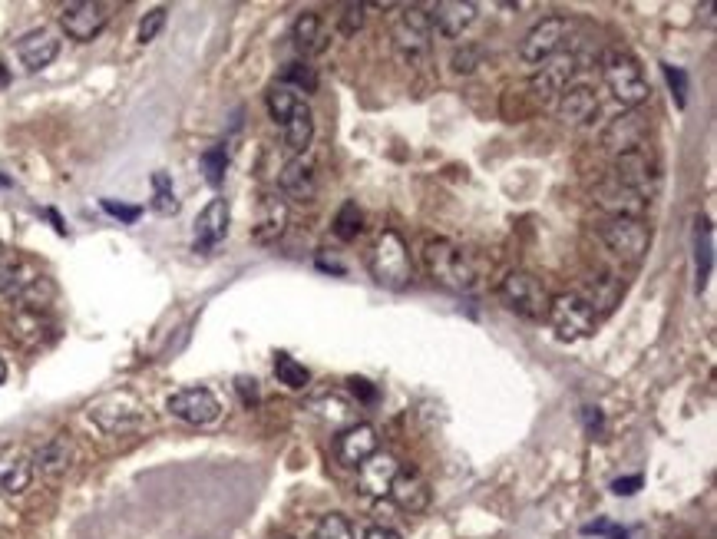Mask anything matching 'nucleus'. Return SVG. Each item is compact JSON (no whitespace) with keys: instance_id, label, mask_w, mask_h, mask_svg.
I'll return each mask as SVG.
<instances>
[{"instance_id":"4c0bfd02","label":"nucleus","mask_w":717,"mask_h":539,"mask_svg":"<svg viewBox=\"0 0 717 539\" xmlns=\"http://www.w3.org/2000/svg\"><path fill=\"white\" fill-rule=\"evenodd\" d=\"M314 407H321V417L328 420L331 427H351V420H354V414H351V407H347L341 397H324V401H318Z\"/></svg>"},{"instance_id":"c756f323","label":"nucleus","mask_w":717,"mask_h":539,"mask_svg":"<svg viewBox=\"0 0 717 539\" xmlns=\"http://www.w3.org/2000/svg\"><path fill=\"white\" fill-rule=\"evenodd\" d=\"M265 103H268V113H271V120L275 123H285L288 116H291V110H295V106L301 103V96L295 93V90H288V86H271L268 90V96H265Z\"/></svg>"},{"instance_id":"bb28decb","label":"nucleus","mask_w":717,"mask_h":539,"mask_svg":"<svg viewBox=\"0 0 717 539\" xmlns=\"http://www.w3.org/2000/svg\"><path fill=\"white\" fill-rule=\"evenodd\" d=\"M281 133H285V146H288L295 156L308 153L311 139H314V113H311V106L301 100L295 110H291L288 120L281 123Z\"/></svg>"},{"instance_id":"5701e85b","label":"nucleus","mask_w":717,"mask_h":539,"mask_svg":"<svg viewBox=\"0 0 717 539\" xmlns=\"http://www.w3.org/2000/svg\"><path fill=\"white\" fill-rule=\"evenodd\" d=\"M371 454H377V430L371 424H351L338 434V460L347 467H361Z\"/></svg>"},{"instance_id":"603ef678","label":"nucleus","mask_w":717,"mask_h":539,"mask_svg":"<svg viewBox=\"0 0 717 539\" xmlns=\"http://www.w3.org/2000/svg\"><path fill=\"white\" fill-rule=\"evenodd\" d=\"M0 189H10V179L4 176V172H0Z\"/></svg>"},{"instance_id":"6ab92c4d","label":"nucleus","mask_w":717,"mask_h":539,"mask_svg":"<svg viewBox=\"0 0 717 539\" xmlns=\"http://www.w3.org/2000/svg\"><path fill=\"white\" fill-rule=\"evenodd\" d=\"M615 179L622 182V186L635 189L638 196H651L655 192V166H651V159L645 149H638V153H625V156H615Z\"/></svg>"},{"instance_id":"37998d69","label":"nucleus","mask_w":717,"mask_h":539,"mask_svg":"<svg viewBox=\"0 0 717 539\" xmlns=\"http://www.w3.org/2000/svg\"><path fill=\"white\" fill-rule=\"evenodd\" d=\"M582 424H585V434H589L592 440L595 437H602V430H605V417L599 407H582Z\"/></svg>"},{"instance_id":"c85d7f7f","label":"nucleus","mask_w":717,"mask_h":539,"mask_svg":"<svg viewBox=\"0 0 717 539\" xmlns=\"http://www.w3.org/2000/svg\"><path fill=\"white\" fill-rule=\"evenodd\" d=\"M281 86H288V90H301V93H314L318 90V70L311 67V63H288L285 70H281Z\"/></svg>"},{"instance_id":"4468645a","label":"nucleus","mask_w":717,"mask_h":539,"mask_svg":"<svg viewBox=\"0 0 717 539\" xmlns=\"http://www.w3.org/2000/svg\"><path fill=\"white\" fill-rule=\"evenodd\" d=\"M281 192L291 202H314L318 196V163H314L311 153L295 156L281 172Z\"/></svg>"},{"instance_id":"72a5a7b5","label":"nucleus","mask_w":717,"mask_h":539,"mask_svg":"<svg viewBox=\"0 0 717 539\" xmlns=\"http://www.w3.org/2000/svg\"><path fill=\"white\" fill-rule=\"evenodd\" d=\"M225 169H228V149L225 146H212L202 153V172H205V182L209 186L219 189L225 182Z\"/></svg>"},{"instance_id":"49530a36","label":"nucleus","mask_w":717,"mask_h":539,"mask_svg":"<svg viewBox=\"0 0 717 539\" xmlns=\"http://www.w3.org/2000/svg\"><path fill=\"white\" fill-rule=\"evenodd\" d=\"M642 477H638V473H635V477H618L615 483H612V493H615V497H632V493H638V490H642Z\"/></svg>"},{"instance_id":"f8f14e48","label":"nucleus","mask_w":717,"mask_h":539,"mask_svg":"<svg viewBox=\"0 0 717 539\" xmlns=\"http://www.w3.org/2000/svg\"><path fill=\"white\" fill-rule=\"evenodd\" d=\"M427 14H430L433 34L456 40V37H463L466 30L476 24V17H480V7L470 4V0H440V4L427 7Z\"/></svg>"},{"instance_id":"de8ad7c7","label":"nucleus","mask_w":717,"mask_h":539,"mask_svg":"<svg viewBox=\"0 0 717 539\" xmlns=\"http://www.w3.org/2000/svg\"><path fill=\"white\" fill-rule=\"evenodd\" d=\"M364 539H404L394 526H371V530L364 533Z\"/></svg>"},{"instance_id":"a19ab883","label":"nucleus","mask_w":717,"mask_h":539,"mask_svg":"<svg viewBox=\"0 0 717 539\" xmlns=\"http://www.w3.org/2000/svg\"><path fill=\"white\" fill-rule=\"evenodd\" d=\"M480 63H483V50L473 47V43H466L463 50L453 53V70L456 73H473L476 67H480Z\"/></svg>"},{"instance_id":"0eeeda50","label":"nucleus","mask_w":717,"mask_h":539,"mask_svg":"<svg viewBox=\"0 0 717 539\" xmlns=\"http://www.w3.org/2000/svg\"><path fill=\"white\" fill-rule=\"evenodd\" d=\"M390 37H394V47H397L400 57H404L407 63H420L430 53V37H433L427 7H404L400 10Z\"/></svg>"},{"instance_id":"3c124183","label":"nucleus","mask_w":717,"mask_h":539,"mask_svg":"<svg viewBox=\"0 0 717 539\" xmlns=\"http://www.w3.org/2000/svg\"><path fill=\"white\" fill-rule=\"evenodd\" d=\"M4 377H7V364H4V358H0V384H4Z\"/></svg>"},{"instance_id":"4be33fe9","label":"nucleus","mask_w":717,"mask_h":539,"mask_svg":"<svg viewBox=\"0 0 717 539\" xmlns=\"http://www.w3.org/2000/svg\"><path fill=\"white\" fill-rule=\"evenodd\" d=\"M559 116L569 126H589L599 116V96L592 86H566L559 93Z\"/></svg>"},{"instance_id":"f257e3e1","label":"nucleus","mask_w":717,"mask_h":539,"mask_svg":"<svg viewBox=\"0 0 717 539\" xmlns=\"http://www.w3.org/2000/svg\"><path fill=\"white\" fill-rule=\"evenodd\" d=\"M423 265H427L430 278L450 291H473L480 282V268H476L473 255L453 245L447 239H433L423 249Z\"/></svg>"},{"instance_id":"cd10ccee","label":"nucleus","mask_w":717,"mask_h":539,"mask_svg":"<svg viewBox=\"0 0 717 539\" xmlns=\"http://www.w3.org/2000/svg\"><path fill=\"white\" fill-rule=\"evenodd\" d=\"M361 232H364V212L357 209V202H344L338 215H334V235H338L341 242H354Z\"/></svg>"},{"instance_id":"423d86ee","label":"nucleus","mask_w":717,"mask_h":539,"mask_svg":"<svg viewBox=\"0 0 717 539\" xmlns=\"http://www.w3.org/2000/svg\"><path fill=\"white\" fill-rule=\"evenodd\" d=\"M499 298L509 311L523 315L529 321L546 318L549 311V291L542 288V282L532 272H509L503 282H499Z\"/></svg>"},{"instance_id":"b1692460","label":"nucleus","mask_w":717,"mask_h":539,"mask_svg":"<svg viewBox=\"0 0 717 539\" xmlns=\"http://www.w3.org/2000/svg\"><path fill=\"white\" fill-rule=\"evenodd\" d=\"M390 500H394L400 510L407 513H423L430 506V483L420 477V473H397V480L390 483Z\"/></svg>"},{"instance_id":"1a4fd4ad","label":"nucleus","mask_w":717,"mask_h":539,"mask_svg":"<svg viewBox=\"0 0 717 539\" xmlns=\"http://www.w3.org/2000/svg\"><path fill=\"white\" fill-rule=\"evenodd\" d=\"M106 24H110V7L96 4V0H73V4H63L60 10V27L76 43L96 40L106 30Z\"/></svg>"},{"instance_id":"9b49d317","label":"nucleus","mask_w":717,"mask_h":539,"mask_svg":"<svg viewBox=\"0 0 717 539\" xmlns=\"http://www.w3.org/2000/svg\"><path fill=\"white\" fill-rule=\"evenodd\" d=\"M602 242L625 262H642L651 242V232L642 219H608L602 225Z\"/></svg>"},{"instance_id":"7ed1b4c3","label":"nucleus","mask_w":717,"mask_h":539,"mask_svg":"<svg viewBox=\"0 0 717 539\" xmlns=\"http://www.w3.org/2000/svg\"><path fill=\"white\" fill-rule=\"evenodd\" d=\"M602 77L608 83V90L622 106H642L651 96V86L642 73V63H638L632 53L625 50H608L602 57Z\"/></svg>"},{"instance_id":"7c9ffc66","label":"nucleus","mask_w":717,"mask_h":539,"mask_svg":"<svg viewBox=\"0 0 717 539\" xmlns=\"http://www.w3.org/2000/svg\"><path fill=\"white\" fill-rule=\"evenodd\" d=\"M275 377L285 387H291V391H301V387H308V381H311L308 368H304L301 361L288 358V354H278L275 358Z\"/></svg>"},{"instance_id":"c9c22d12","label":"nucleus","mask_w":717,"mask_h":539,"mask_svg":"<svg viewBox=\"0 0 717 539\" xmlns=\"http://www.w3.org/2000/svg\"><path fill=\"white\" fill-rule=\"evenodd\" d=\"M166 17H169V10L166 7H152L143 14V20H139V30H136V40L139 43H152L159 34H162V27H166Z\"/></svg>"},{"instance_id":"a878e982","label":"nucleus","mask_w":717,"mask_h":539,"mask_svg":"<svg viewBox=\"0 0 717 539\" xmlns=\"http://www.w3.org/2000/svg\"><path fill=\"white\" fill-rule=\"evenodd\" d=\"M73 457H76V450H73L70 440L67 437H53L34 454V467L43 473V477L57 480V477H63V473L73 467Z\"/></svg>"},{"instance_id":"f03ea898","label":"nucleus","mask_w":717,"mask_h":539,"mask_svg":"<svg viewBox=\"0 0 717 539\" xmlns=\"http://www.w3.org/2000/svg\"><path fill=\"white\" fill-rule=\"evenodd\" d=\"M86 417H90V424L96 430H103V434L123 437V434H133V430L143 427L146 407H143V401H139L136 394L113 391V394L96 397V401L86 407Z\"/></svg>"},{"instance_id":"ddd939ff","label":"nucleus","mask_w":717,"mask_h":539,"mask_svg":"<svg viewBox=\"0 0 717 539\" xmlns=\"http://www.w3.org/2000/svg\"><path fill=\"white\" fill-rule=\"evenodd\" d=\"M595 202H599V209H605L612 219H642V212L648 206L645 196H638L635 189L622 186L615 176L595 186Z\"/></svg>"},{"instance_id":"09e8293b","label":"nucleus","mask_w":717,"mask_h":539,"mask_svg":"<svg viewBox=\"0 0 717 539\" xmlns=\"http://www.w3.org/2000/svg\"><path fill=\"white\" fill-rule=\"evenodd\" d=\"M585 533H599V536H612V539H625L622 530H615L612 523H592V526H585Z\"/></svg>"},{"instance_id":"79ce46f5","label":"nucleus","mask_w":717,"mask_h":539,"mask_svg":"<svg viewBox=\"0 0 717 539\" xmlns=\"http://www.w3.org/2000/svg\"><path fill=\"white\" fill-rule=\"evenodd\" d=\"M100 206H103L106 215H113V219H119L123 225H133L139 215H143V209H139V206H126V202H116V199H103Z\"/></svg>"},{"instance_id":"864d4df0","label":"nucleus","mask_w":717,"mask_h":539,"mask_svg":"<svg viewBox=\"0 0 717 539\" xmlns=\"http://www.w3.org/2000/svg\"><path fill=\"white\" fill-rule=\"evenodd\" d=\"M0 262H4V245H0Z\"/></svg>"},{"instance_id":"ea45409f","label":"nucleus","mask_w":717,"mask_h":539,"mask_svg":"<svg viewBox=\"0 0 717 539\" xmlns=\"http://www.w3.org/2000/svg\"><path fill=\"white\" fill-rule=\"evenodd\" d=\"M661 70H665V80L671 86V93H675L678 106H684L688 103V73L681 67H671V63H661Z\"/></svg>"},{"instance_id":"412c9836","label":"nucleus","mask_w":717,"mask_h":539,"mask_svg":"<svg viewBox=\"0 0 717 539\" xmlns=\"http://www.w3.org/2000/svg\"><path fill=\"white\" fill-rule=\"evenodd\" d=\"M575 73V53H556V57H549L546 63H542L539 67V73L536 77H532V93L536 96H542V100H546V96H556V93H562L569 86V77Z\"/></svg>"},{"instance_id":"58836bf2","label":"nucleus","mask_w":717,"mask_h":539,"mask_svg":"<svg viewBox=\"0 0 717 539\" xmlns=\"http://www.w3.org/2000/svg\"><path fill=\"white\" fill-rule=\"evenodd\" d=\"M364 4H344L341 10V17H338V27H341V34L344 37H354L357 30L364 27Z\"/></svg>"},{"instance_id":"5fc2aeb1","label":"nucleus","mask_w":717,"mask_h":539,"mask_svg":"<svg viewBox=\"0 0 717 539\" xmlns=\"http://www.w3.org/2000/svg\"><path fill=\"white\" fill-rule=\"evenodd\" d=\"M278 539H295V536H278Z\"/></svg>"},{"instance_id":"aec40b11","label":"nucleus","mask_w":717,"mask_h":539,"mask_svg":"<svg viewBox=\"0 0 717 539\" xmlns=\"http://www.w3.org/2000/svg\"><path fill=\"white\" fill-rule=\"evenodd\" d=\"M285 229H288V202H285V196H275V192H268V196L258 199L255 242L275 245L281 235H285Z\"/></svg>"},{"instance_id":"f704fd0d","label":"nucleus","mask_w":717,"mask_h":539,"mask_svg":"<svg viewBox=\"0 0 717 539\" xmlns=\"http://www.w3.org/2000/svg\"><path fill=\"white\" fill-rule=\"evenodd\" d=\"M30 480H34V460H24V457H20L14 467H10L4 477H0V483H4L7 493H24L30 487Z\"/></svg>"},{"instance_id":"c03bdc74","label":"nucleus","mask_w":717,"mask_h":539,"mask_svg":"<svg viewBox=\"0 0 717 539\" xmlns=\"http://www.w3.org/2000/svg\"><path fill=\"white\" fill-rule=\"evenodd\" d=\"M351 391H354L357 401H364V404L377 401V387L371 381H364V377H351Z\"/></svg>"},{"instance_id":"dca6fc26","label":"nucleus","mask_w":717,"mask_h":539,"mask_svg":"<svg viewBox=\"0 0 717 539\" xmlns=\"http://www.w3.org/2000/svg\"><path fill=\"white\" fill-rule=\"evenodd\" d=\"M645 136H648V126L642 120V113H625L618 116V120L608 123L602 143L612 149L615 156H625V153H638V149H645Z\"/></svg>"},{"instance_id":"20e7f679","label":"nucleus","mask_w":717,"mask_h":539,"mask_svg":"<svg viewBox=\"0 0 717 539\" xmlns=\"http://www.w3.org/2000/svg\"><path fill=\"white\" fill-rule=\"evenodd\" d=\"M546 318L562 341H582L595 331V311L589 305V298L575 295V291H562V295L549 298Z\"/></svg>"},{"instance_id":"8fccbe9b","label":"nucleus","mask_w":717,"mask_h":539,"mask_svg":"<svg viewBox=\"0 0 717 539\" xmlns=\"http://www.w3.org/2000/svg\"><path fill=\"white\" fill-rule=\"evenodd\" d=\"M10 83V73H7V67L4 63H0V90H4V86Z\"/></svg>"},{"instance_id":"e433bc0d","label":"nucleus","mask_w":717,"mask_h":539,"mask_svg":"<svg viewBox=\"0 0 717 539\" xmlns=\"http://www.w3.org/2000/svg\"><path fill=\"white\" fill-rule=\"evenodd\" d=\"M314 539H354V530H351V523H347V516L328 513L318 523V530H314Z\"/></svg>"},{"instance_id":"2f4dec72","label":"nucleus","mask_w":717,"mask_h":539,"mask_svg":"<svg viewBox=\"0 0 717 539\" xmlns=\"http://www.w3.org/2000/svg\"><path fill=\"white\" fill-rule=\"evenodd\" d=\"M152 209H156L159 215H176L179 212V199H176V192H172V179L166 176V172H156L152 176Z\"/></svg>"},{"instance_id":"39448f33","label":"nucleus","mask_w":717,"mask_h":539,"mask_svg":"<svg viewBox=\"0 0 717 539\" xmlns=\"http://www.w3.org/2000/svg\"><path fill=\"white\" fill-rule=\"evenodd\" d=\"M371 275L384 288H404L410 282V252L407 242L394 229H384L377 235L371 249Z\"/></svg>"},{"instance_id":"a211bd4d","label":"nucleus","mask_w":717,"mask_h":539,"mask_svg":"<svg viewBox=\"0 0 717 539\" xmlns=\"http://www.w3.org/2000/svg\"><path fill=\"white\" fill-rule=\"evenodd\" d=\"M57 53H60V40L47 27L30 30V34H24L17 40V57L27 67V73H37L43 67H50V63L57 60Z\"/></svg>"},{"instance_id":"473e14b6","label":"nucleus","mask_w":717,"mask_h":539,"mask_svg":"<svg viewBox=\"0 0 717 539\" xmlns=\"http://www.w3.org/2000/svg\"><path fill=\"white\" fill-rule=\"evenodd\" d=\"M694 258H698V291H704L711 275V222L698 219V245H694Z\"/></svg>"},{"instance_id":"f3484780","label":"nucleus","mask_w":717,"mask_h":539,"mask_svg":"<svg viewBox=\"0 0 717 539\" xmlns=\"http://www.w3.org/2000/svg\"><path fill=\"white\" fill-rule=\"evenodd\" d=\"M228 222H232L228 202L212 199L209 206L199 212V219H195V252H212L228 235Z\"/></svg>"},{"instance_id":"2eb2a0df","label":"nucleus","mask_w":717,"mask_h":539,"mask_svg":"<svg viewBox=\"0 0 717 539\" xmlns=\"http://www.w3.org/2000/svg\"><path fill=\"white\" fill-rule=\"evenodd\" d=\"M400 473V460L394 454H371L361 467H357V487L367 497H387L390 493V483L397 480Z\"/></svg>"},{"instance_id":"6e6552de","label":"nucleus","mask_w":717,"mask_h":539,"mask_svg":"<svg viewBox=\"0 0 717 539\" xmlns=\"http://www.w3.org/2000/svg\"><path fill=\"white\" fill-rule=\"evenodd\" d=\"M169 414L192 427H209L222 417V401L209 387H182L166 401Z\"/></svg>"},{"instance_id":"393cba45","label":"nucleus","mask_w":717,"mask_h":539,"mask_svg":"<svg viewBox=\"0 0 717 539\" xmlns=\"http://www.w3.org/2000/svg\"><path fill=\"white\" fill-rule=\"evenodd\" d=\"M291 40H295V47L304 50V57H318V53L328 50V27H324V17L318 10H304L298 14L295 27H291Z\"/></svg>"},{"instance_id":"a18cd8bd","label":"nucleus","mask_w":717,"mask_h":539,"mask_svg":"<svg viewBox=\"0 0 717 539\" xmlns=\"http://www.w3.org/2000/svg\"><path fill=\"white\" fill-rule=\"evenodd\" d=\"M235 391H238V397H242V401H245V407L258 404V381H252V377H238V381H235Z\"/></svg>"},{"instance_id":"9d476101","label":"nucleus","mask_w":717,"mask_h":539,"mask_svg":"<svg viewBox=\"0 0 717 539\" xmlns=\"http://www.w3.org/2000/svg\"><path fill=\"white\" fill-rule=\"evenodd\" d=\"M566 34H569L566 17H542L539 24L526 34L523 47H519V57H523V63H529V67H542L549 57H556V53L562 50Z\"/></svg>"}]
</instances>
